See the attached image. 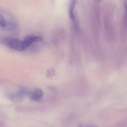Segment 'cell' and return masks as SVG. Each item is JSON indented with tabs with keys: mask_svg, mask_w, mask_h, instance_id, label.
<instances>
[{
	"mask_svg": "<svg viewBox=\"0 0 127 127\" xmlns=\"http://www.w3.org/2000/svg\"><path fill=\"white\" fill-rule=\"evenodd\" d=\"M43 95V91L39 88H36L30 94V99L34 101H38L41 100Z\"/></svg>",
	"mask_w": 127,
	"mask_h": 127,
	"instance_id": "2",
	"label": "cell"
},
{
	"mask_svg": "<svg viewBox=\"0 0 127 127\" xmlns=\"http://www.w3.org/2000/svg\"><path fill=\"white\" fill-rule=\"evenodd\" d=\"M75 1H72L70 5L69 15L70 18L74 23L75 26L77 27L78 24L76 22V17L75 14Z\"/></svg>",
	"mask_w": 127,
	"mask_h": 127,
	"instance_id": "4",
	"label": "cell"
},
{
	"mask_svg": "<svg viewBox=\"0 0 127 127\" xmlns=\"http://www.w3.org/2000/svg\"><path fill=\"white\" fill-rule=\"evenodd\" d=\"M78 127H97L95 126L87 125H79Z\"/></svg>",
	"mask_w": 127,
	"mask_h": 127,
	"instance_id": "5",
	"label": "cell"
},
{
	"mask_svg": "<svg viewBox=\"0 0 127 127\" xmlns=\"http://www.w3.org/2000/svg\"><path fill=\"white\" fill-rule=\"evenodd\" d=\"M126 2L125 3V7L126 8V11H127V1H126Z\"/></svg>",
	"mask_w": 127,
	"mask_h": 127,
	"instance_id": "6",
	"label": "cell"
},
{
	"mask_svg": "<svg viewBox=\"0 0 127 127\" xmlns=\"http://www.w3.org/2000/svg\"><path fill=\"white\" fill-rule=\"evenodd\" d=\"M43 40L41 36L29 35L23 40L11 37H6L3 40V43L8 48L21 52L26 50L32 44L41 41Z\"/></svg>",
	"mask_w": 127,
	"mask_h": 127,
	"instance_id": "1",
	"label": "cell"
},
{
	"mask_svg": "<svg viewBox=\"0 0 127 127\" xmlns=\"http://www.w3.org/2000/svg\"><path fill=\"white\" fill-rule=\"evenodd\" d=\"M0 27L3 29L8 30H12L15 28L14 24L6 21L2 15L0 17Z\"/></svg>",
	"mask_w": 127,
	"mask_h": 127,
	"instance_id": "3",
	"label": "cell"
}]
</instances>
